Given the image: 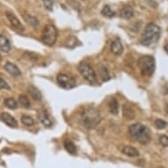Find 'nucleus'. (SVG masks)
<instances>
[{
	"instance_id": "nucleus-1",
	"label": "nucleus",
	"mask_w": 168,
	"mask_h": 168,
	"mask_svg": "<svg viewBox=\"0 0 168 168\" xmlns=\"http://www.w3.org/2000/svg\"><path fill=\"white\" fill-rule=\"evenodd\" d=\"M101 121V117L99 111L94 108H86L83 110L80 115V121L82 125L88 129H94L99 125Z\"/></svg>"
},
{
	"instance_id": "nucleus-2",
	"label": "nucleus",
	"mask_w": 168,
	"mask_h": 168,
	"mask_svg": "<svg viewBox=\"0 0 168 168\" xmlns=\"http://www.w3.org/2000/svg\"><path fill=\"white\" fill-rule=\"evenodd\" d=\"M160 34V27L154 23H149L145 27L144 32L142 34L141 43L144 46H150L153 43H156L159 40Z\"/></svg>"
},
{
	"instance_id": "nucleus-3",
	"label": "nucleus",
	"mask_w": 168,
	"mask_h": 168,
	"mask_svg": "<svg viewBox=\"0 0 168 168\" xmlns=\"http://www.w3.org/2000/svg\"><path fill=\"white\" fill-rule=\"evenodd\" d=\"M138 67L144 76H151L155 70V59L151 56H141L137 61Z\"/></svg>"
},
{
	"instance_id": "nucleus-4",
	"label": "nucleus",
	"mask_w": 168,
	"mask_h": 168,
	"mask_svg": "<svg viewBox=\"0 0 168 168\" xmlns=\"http://www.w3.org/2000/svg\"><path fill=\"white\" fill-rule=\"evenodd\" d=\"M57 39V30L53 25H47L43 28L42 34V41L48 46H52L56 43Z\"/></svg>"
},
{
	"instance_id": "nucleus-5",
	"label": "nucleus",
	"mask_w": 168,
	"mask_h": 168,
	"mask_svg": "<svg viewBox=\"0 0 168 168\" xmlns=\"http://www.w3.org/2000/svg\"><path fill=\"white\" fill-rule=\"evenodd\" d=\"M78 70L81 76L90 84H94L96 82V74L93 69L86 62H81L78 64Z\"/></svg>"
},
{
	"instance_id": "nucleus-6",
	"label": "nucleus",
	"mask_w": 168,
	"mask_h": 168,
	"mask_svg": "<svg viewBox=\"0 0 168 168\" xmlns=\"http://www.w3.org/2000/svg\"><path fill=\"white\" fill-rule=\"evenodd\" d=\"M56 81L58 85L63 89H72L77 85L76 79L65 73H59L56 77Z\"/></svg>"
},
{
	"instance_id": "nucleus-7",
	"label": "nucleus",
	"mask_w": 168,
	"mask_h": 168,
	"mask_svg": "<svg viewBox=\"0 0 168 168\" xmlns=\"http://www.w3.org/2000/svg\"><path fill=\"white\" fill-rule=\"evenodd\" d=\"M146 127H144L143 124L141 123H134V124H131L129 127V135L132 137V138H135L136 140V138L145 130Z\"/></svg>"
},
{
	"instance_id": "nucleus-8",
	"label": "nucleus",
	"mask_w": 168,
	"mask_h": 168,
	"mask_svg": "<svg viewBox=\"0 0 168 168\" xmlns=\"http://www.w3.org/2000/svg\"><path fill=\"white\" fill-rule=\"evenodd\" d=\"M0 119L6 125H8L11 128H17L18 127V121H16V119L8 113H2L0 114Z\"/></svg>"
},
{
	"instance_id": "nucleus-9",
	"label": "nucleus",
	"mask_w": 168,
	"mask_h": 168,
	"mask_svg": "<svg viewBox=\"0 0 168 168\" xmlns=\"http://www.w3.org/2000/svg\"><path fill=\"white\" fill-rule=\"evenodd\" d=\"M5 15H6L8 20L10 21V23L11 24V26L13 27H15L16 29H18L19 31H23L24 30L23 25L21 24V22L19 21V19L13 13H11V12H6Z\"/></svg>"
},
{
	"instance_id": "nucleus-10",
	"label": "nucleus",
	"mask_w": 168,
	"mask_h": 168,
	"mask_svg": "<svg viewBox=\"0 0 168 168\" xmlns=\"http://www.w3.org/2000/svg\"><path fill=\"white\" fill-rule=\"evenodd\" d=\"M4 70H5L8 73H10V74H11V76H13V77H19V76L21 75V71L19 70V69L15 64H13V63H11V62H7L4 64Z\"/></svg>"
},
{
	"instance_id": "nucleus-11",
	"label": "nucleus",
	"mask_w": 168,
	"mask_h": 168,
	"mask_svg": "<svg viewBox=\"0 0 168 168\" xmlns=\"http://www.w3.org/2000/svg\"><path fill=\"white\" fill-rule=\"evenodd\" d=\"M133 15H134V10L129 5H126V6L122 7L120 11V16L122 19H129L133 17Z\"/></svg>"
},
{
	"instance_id": "nucleus-12",
	"label": "nucleus",
	"mask_w": 168,
	"mask_h": 168,
	"mask_svg": "<svg viewBox=\"0 0 168 168\" xmlns=\"http://www.w3.org/2000/svg\"><path fill=\"white\" fill-rule=\"evenodd\" d=\"M111 51L115 56H121L123 52V46L120 40H114L111 43Z\"/></svg>"
},
{
	"instance_id": "nucleus-13",
	"label": "nucleus",
	"mask_w": 168,
	"mask_h": 168,
	"mask_svg": "<svg viewBox=\"0 0 168 168\" xmlns=\"http://www.w3.org/2000/svg\"><path fill=\"white\" fill-rule=\"evenodd\" d=\"M0 50L4 53H8L11 50V43L4 35L0 34Z\"/></svg>"
},
{
	"instance_id": "nucleus-14",
	"label": "nucleus",
	"mask_w": 168,
	"mask_h": 168,
	"mask_svg": "<svg viewBox=\"0 0 168 168\" xmlns=\"http://www.w3.org/2000/svg\"><path fill=\"white\" fill-rule=\"evenodd\" d=\"M122 114L123 117L127 120H133L135 118V111L130 106L127 104H124L122 107Z\"/></svg>"
},
{
	"instance_id": "nucleus-15",
	"label": "nucleus",
	"mask_w": 168,
	"mask_h": 168,
	"mask_svg": "<svg viewBox=\"0 0 168 168\" xmlns=\"http://www.w3.org/2000/svg\"><path fill=\"white\" fill-rule=\"evenodd\" d=\"M39 119L41 121V122L45 126V127H51L53 122L51 121V119L50 118V116L48 115V113L46 111L42 110L39 113Z\"/></svg>"
},
{
	"instance_id": "nucleus-16",
	"label": "nucleus",
	"mask_w": 168,
	"mask_h": 168,
	"mask_svg": "<svg viewBox=\"0 0 168 168\" xmlns=\"http://www.w3.org/2000/svg\"><path fill=\"white\" fill-rule=\"evenodd\" d=\"M27 91H28L30 96H31L34 101H42V95L41 92H40L36 87H34V85H29Z\"/></svg>"
},
{
	"instance_id": "nucleus-17",
	"label": "nucleus",
	"mask_w": 168,
	"mask_h": 168,
	"mask_svg": "<svg viewBox=\"0 0 168 168\" xmlns=\"http://www.w3.org/2000/svg\"><path fill=\"white\" fill-rule=\"evenodd\" d=\"M122 153L125 154L128 157H131V158H136L139 156V151L132 146H125L122 149Z\"/></svg>"
},
{
	"instance_id": "nucleus-18",
	"label": "nucleus",
	"mask_w": 168,
	"mask_h": 168,
	"mask_svg": "<svg viewBox=\"0 0 168 168\" xmlns=\"http://www.w3.org/2000/svg\"><path fill=\"white\" fill-rule=\"evenodd\" d=\"M64 148L70 154H71V155L77 154V148H76V145L73 144V142H71L70 140H66L64 142Z\"/></svg>"
},
{
	"instance_id": "nucleus-19",
	"label": "nucleus",
	"mask_w": 168,
	"mask_h": 168,
	"mask_svg": "<svg viewBox=\"0 0 168 168\" xmlns=\"http://www.w3.org/2000/svg\"><path fill=\"white\" fill-rule=\"evenodd\" d=\"M109 110L110 113L113 114H117L119 112V105H118V102L116 101V99L112 98L110 102H109Z\"/></svg>"
},
{
	"instance_id": "nucleus-20",
	"label": "nucleus",
	"mask_w": 168,
	"mask_h": 168,
	"mask_svg": "<svg viewBox=\"0 0 168 168\" xmlns=\"http://www.w3.org/2000/svg\"><path fill=\"white\" fill-rule=\"evenodd\" d=\"M24 19L26 20L27 23H28L30 26H32L33 27H38L39 25V21L38 19L34 17V16H31V15H24Z\"/></svg>"
},
{
	"instance_id": "nucleus-21",
	"label": "nucleus",
	"mask_w": 168,
	"mask_h": 168,
	"mask_svg": "<svg viewBox=\"0 0 168 168\" xmlns=\"http://www.w3.org/2000/svg\"><path fill=\"white\" fill-rule=\"evenodd\" d=\"M77 43H78L77 38L74 37V36H70L65 41L64 46L67 47V48H69V49H73V48H75L77 46Z\"/></svg>"
},
{
	"instance_id": "nucleus-22",
	"label": "nucleus",
	"mask_w": 168,
	"mask_h": 168,
	"mask_svg": "<svg viewBox=\"0 0 168 168\" xmlns=\"http://www.w3.org/2000/svg\"><path fill=\"white\" fill-rule=\"evenodd\" d=\"M100 75H101V78H102L103 81H108V80L110 79L109 73H108L107 68L104 65H101L100 66Z\"/></svg>"
},
{
	"instance_id": "nucleus-23",
	"label": "nucleus",
	"mask_w": 168,
	"mask_h": 168,
	"mask_svg": "<svg viewBox=\"0 0 168 168\" xmlns=\"http://www.w3.org/2000/svg\"><path fill=\"white\" fill-rule=\"evenodd\" d=\"M4 106L10 109H15L18 108V103L13 98H8L4 101Z\"/></svg>"
},
{
	"instance_id": "nucleus-24",
	"label": "nucleus",
	"mask_w": 168,
	"mask_h": 168,
	"mask_svg": "<svg viewBox=\"0 0 168 168\" xmlns=\"http://www.w3.org/2000/svg\"><path fill=\"white\" fill-rule=\"evenodd\" d=\"M101 14H102L103 16L107 17V18H112V17H113V16L115 15L114 11H112V9H111L108 5H105V6L102 8V10H101Z\"/></svg>"
},
{
	"instance_id": "nucleus-25",
	"label": "nucleus",
	"mask_w": 168,
	"mask_h": 168,
	"mask_svg": "<svg viewBox=\"0 0 168 168\" xmlns=\"http://www.w3.org/2000/svg\"><path fill=\"white\" fill-rule=\"evenodd\" d=\"M21 122L25 125V126H33L34 124V121L33 120L32 117H30L29 115L27 114H23L21 116Z\"/></svg>"
},
{
	"instance_id": "nucleus-26",
	"label": "nucleus",
	"mask_w": 168,
	"mask_h": 168,
	"mask_svg": "<svg viewBox=\"0 0 168 168\" xmlns=\"http://www.w3.org/2000/svg\"><path fill=\"white\" fill-rule=\"evenodd\" d=\"M19 101L20 105H22L24 108H30V101H29V100L27 99V96H25V95H20V96L19 97Z\"/></svg>"
},
{
	"instance_id": "nucleus-27",
	"label": "nucleus",
	"mask_w": 168,
	"mask_h": 168,
	"mask_svg": "<svg viewBox=\"0 0 168 168\" xmlns=\"http://www.w3.org/2000/svg\"><path fill=\"white\" fill-rule=\"evenodd\" d=\"M155 126L158 129H166L168 126V123L164 121V120H161V119H157L155 121Z\"/></svg>"
},
{
	"instance_id": "nucleus-28",
	"label": "nucleus",
	"mask_w": 168,
	"mask_h": 168,
	"mask_svg": "<svg viewBox=\"0 0 168 168\" xmlns=\"http://www.w3.org/2000/svg\"><path fill=\"white\" fill-rule=\"evenodd\" d=\"M43 5L44 7L49 10V11H52L53 10V1L52 0H42Z\"/></svg>"
},
{
	"instance_id": "nucleus-29",
	"label": "nucleus",
	"mask_w": 168,
	"mask_h": 168,
	"mask_svg": "<svg viewBox=\"0 0 168 168\" xmlns=\"http://www.w3.org/2000/svg\"><path fill=\"white\" fill-rule=\"evenodd\" d=\"M159 143L161 144L162 146L168 147V136L166 135H162L159 136Z\"/></svg>"
},
{
	"instance_id": "nucleus-30",
	"label": "nucleus",
	"mask_w": 168,
	"mask_h": 168,
	"mask_svg": "<svg viewBox=\"0 0 168 168\" xmlns=\"http://www.w3.org/2000/svg\"><path fill=\"white\" fill-rule=\"evenodd\" d=\"M0 89H5V90H10L11 87L10 85L7 84L6 81H4L3 78H0Z\"/></svg>"
},
{
	"instance_id": "nucleus-31",
	"label": "nucleus",
	"mask_w": 168,
	"mask_h": 168,
	"mask_svg": "<svg viewBox=\"0 0 168 168\" xmlns=\"http://www.w3.org/2000/svg\"><path fill=\"white\" fill-rule=\"evenodd\" d=\"M164 49H165V51H166V52L168 54V43L166 45V46H165V47H164Z\"/></svg>"
},
{
	"instance_id": "nucleus-32",
	"label": "nucleus",
	"mask_w": 168,
	"mask_h": 168,
	"mask_svg": "<svg viewBox=\"0 0 168 168\" xmlns=\"http://www.w3.org/2000/svg\"><path fill=\"white\" fill-rule=\"evenodd\" d=\"M165 110H166V112H167V114H168V104H167V105H166Z\"/></svg>"
},
{
	"instance_id": "nucleus-33",
	"label": "nucleus",
	"mask_w": 168,
	"mask_h": 168,
	"mask_svg": "<svg viewBox=\"0 0 168 168\" xmlns=\"http://www.w3.org/2000/svg\"><path fill=\"white\" fill-rule=\"evenodd\" d=\"M159 168H163V167H159Z\"/></svg>"
}]
</instances>
